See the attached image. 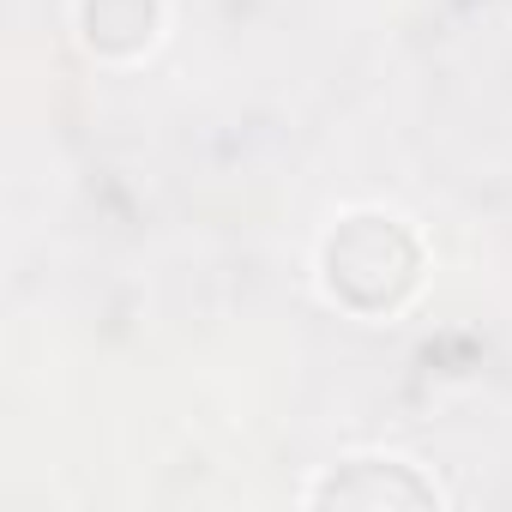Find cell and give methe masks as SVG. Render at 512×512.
<instances>
[{"label": "cell", "instance_id": "1", "mask_svg": "<svg viewBox=\"0 0 512 512\" xmlns=\"http://www.w3.org/2000/svg\"><path fill=\"white\" fill-rule=\"evenodd\" d=\"M326 284L362 314L392 308L416 284V247L392 217H350L326 241Z\"/></svg>", "mask_w": 512, "mask_h": 512}, {"label": "cell", "instance_id": "2", "mask_svg": "<svg viewBox=\"0 0 512 512\" xmlns=\"http://www.w3.org/2000/svg\"><path fill=\"white\" fill-rule=\"evenodd\" d=\"M314 500H320V506H434V488L416 482L404 464H374V458H362V464L332 470V476L314 488Z\"/></svg>", "mask_w": 512, "mask_h": 512}]
</instances>
